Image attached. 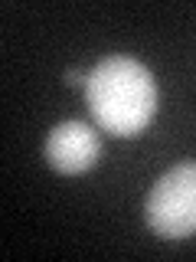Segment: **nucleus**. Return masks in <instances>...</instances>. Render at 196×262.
I'll return each mask as SVG.
<instances>
[{
	"instance_id": "nucleus-1",
	"label": "nucleus",
	"mask_w": 196,
	"mask_h": 262,
	"mask_svg": "<svg viewBox=\"0 0 196 262\" xmlns=\"http://www.w3.org/2000/svg\"><path fill=\"white\" fill-rule=\"evenodd\" d=\"M85 102L102 131L114 138H134L157 112V85L144 62L131 56H108L88 72Z\"/></svg>"
},
{
	"instance_id": "nucleus-2",
	"label": "nucleus",
	"mask_w": 196,
	"mask_h": 262,
	"mask_svg": "<svg viewBox=\"0 0 196 262\" xmlns=\"http://www.w3.org/2000/svg\"><path fill=\"white\" fill-rule=\"evenodd\" d=\"M144 220L160 239H186L196 233V161L160 174L144 200Z\"/></svg>"
},
{
	"instance_id": "nucleus-3",
	"label": "nucleus",
	"mask_w": 196,
	"mask_h": 262,
	"mask_svg": "<svg viewBox=\"0 0 196 262\" xmlns=\"http://www.w3.org/2000/svg\"><path fill=\"white\" fill-rule=\"evenodd\" d=\"M43 154L53 170H59L65 177H76L98 164L102 141H98V131L92 125H85V121H62V125L49 131Z\"/></svg>"
},
{
	"instance_id": "nucleus-4",
	"label": "nucleus",
	"mask_w": 196,
	"mask_h": 262,
	"mask_svg": "<svg viewBox=\"0 0 196 262\" xmlns=\"http://www.w3.org/2000/svg\"><path fill=\"white\" fill-rule=\"evenodd\" d=\"M62 82H65V85H85V82H88V72H82V69H65V72H62Z\"/></svg>"
}]
</instances>
